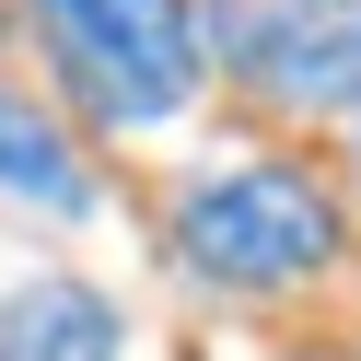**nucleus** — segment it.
<instances>
[{"label":"nucleus","instance_id":"1","mask_svg":"<svg viewBox=\"0 0 361 361\" xmlns=\"http://www.w3.org/2000/svg\"><path fill=\"white\" fill-rule=\"evenodd\" d=\"M350 221L338 198L314 187L303 164H245V175H210V187L175 210V257L221 291H291V280H326Z\"/></svg>","mask_w":361,"mask_h":361},{"label":"nucleus","instance_id":"2","mask_svg":"<svg viewBox=\"0 0 361 361\" xmlns=\"http://www.w3.org/2000/svg\"><path fill=\"white\" fill-rule=\"evenodd\" d=\"M35 24H47L59 71L82 82V105L117 117V128L187 117L198 71H210V47H198V0H35Z\"/></svg>","mask_w":361,"mask_h":361},{"label":"nucleus","instance_id":"3","mask_svg":"<svg viewBox=\"0 0 361 361\" xmlns=\"http://www.w3.org/2000/svg\"><path fill=\"white\" fill-rule=\"evenodd\" d=\"M221 71L268 105H350L361 94V0H210Z\"/></svg>","mask_w":361,"mask_h":361},{"label":"nucleus","instance_id":"4","mask_svg":"<svg viewBox=\"0 0 361 361\" xmlns=\"http://www.w3.org/2000/svg\"><path fill=\"white\" fill-rule=\"evenodd\" d=\"M0 361H128V326L82 280H24L0 303Z\"/></svg>","mask_w":361,"mask_h":361},{"label":"nucleus","instance_id":"5","mask_svg":"<svg viewBox=\"0 0 361 361\" xmlns=\"http://www.w3.org/2000/svg\"><path fill=\"white\" fill-rule=\"evenodd\" d=\"M0 198H35V210H59V221L94 210L82 152L59 140V117H47V105H24V94H0Z\"/></svg>","mask_w":361,"mask_h":361}]
</instances>
